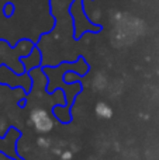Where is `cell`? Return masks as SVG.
I'll list each match as a JSON object with an SVG mask.
<instances>
[{
	"label": "cell",
	"mask_w": 159,
	"mask_h": 160,
	"mask_svg": "<svg viewBox=\"0 0 159 160\" xmlns=\"http://www.w3.org/2000/svg\"><path fill=\"white\" fill-rule=\"evenodd\" d=\"M62 158H64L65 160H66V159H70V158H72V153H70V152H65L64 155H62Z\"/></svg>",
	"instance_id": "cell-4"
},
{
	"label": "cell",
	"mask_w": 159,
	"mask_h": 160,
	"mask_svg": "<svg viewBox=\"0 0 159 160\" xmlns=\"http://www.w3.org/2000/svg\"><path fill=\"white\" fill-rule=\"evenodd\" d=\"M96 114H97L100 118L109 119V118H111V115H113V110L106 102H97V104H96Z\"/></svg>",
	"instance_id": "cell-2"
},
{
	"label": "cell",
	"mask_w": 159,
	"mask_h": 160,
	"mask_svg": "<svg viewBox=\"0 0 159 160\" xmlns=\"http://www.w3.org/2000/svg\"><path fill=\"white\" fill-rule=\"evenodd\" d=\"M38 143L41 145V146H47L48 142H47V141H44V138H39V139H38Z\"/></svg>",
	"instance_id": "cell-3"
},
{
	"label": "cell",
	"mask_w": 159,
	"mask_h": 160,
	"mask_svg": "<svg viewBox=\"0 0 159 160\" xmlns=\"http://www.w3.org/2000/svg\"><path fill=\"white\" fill-rule=\"evenodd\" d=\"M30 119L33 122L34 128H35L38 132L47 133L49 131H52L54 128V119L49 115V112L42 108H35V110L31 111L30 114Z\"/></svg>",
	"instance_id": "cell-1"
}]
</instances>
